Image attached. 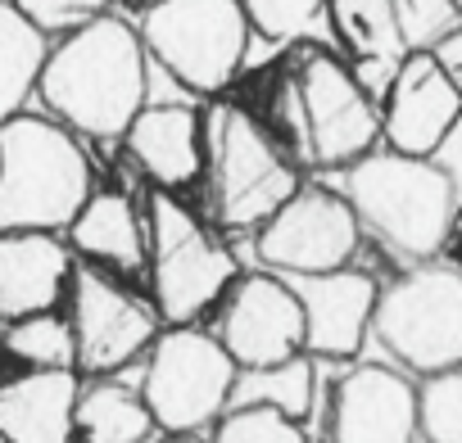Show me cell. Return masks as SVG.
Listing matches in <instances>:
<instances>
[{"label":"cell","mask_w":462,"mask_h":443,"mask_svg":"<svg viewBox=\"0 0 462 443\" xmlns=\"http://www.w3.org/2000/svg\"><path fill=\"white\" fill-rule=\"evenodd\" d=\"M5 348L28 371H78V339L69 317L60 312H32L5 326Z\"/></svg>","instance_id":"24"},{"label":"cell","mask_w":462,"mask_h":443,"mask_svg":"<svg viewBox=\"0 0 462 443\" xmlns=\"http://www.w3.org/2000/svg\"><path fill=\"white\" fill-rule=\"evenodd\" d=\"M69 245L87 263L109 267V272H136L150 258V240H145L141 217H136L132 199L118 194V190H91V199L82 203V212L69 227Z\"/></svg>","instance_id":"20"},{"label":"cell","mask_w":462,"mask_h":443,"mask_svg":"<svg viewBox=\"0 0 462 443\" xmlns=\"http://www.w3.org/2000/svg\"><path fill=\"white\" fill-rule=\"evenodd\" d=\"M208 203L222 231H259L304 185L277 136L241 104H217L204 122Z\"/></svg>","instance_id":"4"},{"label":"cell","mask_w":462,"mask_h":443,"mask_svg":"<svg viewBox=\"0 0 462 443\" xmlns=\"http://www.w3.org/2000/svg\"><path fill=\"white\" fill-rule=\"evenodd\" d=\"M222 348L241 371L245 366H273L304 353V308L286 276L254 272L241 276L222 299L217 330Z\"/></svg>","instance_id":"12"},{"label":"cell","mask_w":462,"mask_h":443,"mask_svg":"<svg viewBox=\"0 0 462 443\" xmlns=\"http://www.w3.org/2000/svg\"><path fill=\"white\" fill-rule=\"evenodd\" d=\"M376 344L408 375H439L462 362V272L448 263H417L381 285L372 312Z\"/></svg>","instance_id":"7"},{"label":"cell","mask_w":462,"mask_h":443,"mask_svg":"<svg viewBox=\"0 0 462 443\" xmlns=\"http://www.w3.org/2000/svg\"><path fill=\"white\" fill-rule=\"evenodd\" d=\"M457 185H462V109H457V118H453V127L444 131V140H439V149L430 154Z\"/></svg>","instance_id":"30"},{"label":"cell","mask_w":462,"mask_h":443,"mask_svg":"<svg viewBox=\"0 0 462 443\" xmlns=\"http://www.w3.org/2000/svg\"><path fill=\"white\" fill-rule=\"evenodd\" d=\"M327 28L349 50L358 82L381 104L394 73L412 55L408 37H403V23H399V5L394 0H327Z\"/></svg>","instance_id":"18"},{"label":"cell","mask_w":462,"mask_h":443,"mask_svg":"<svg viewBox=\"0 0 462 443\" xmlns=\"http://www.w3.org/2000/svg\"><path fill=\"white\" fill-rule=\"evenodd\" d=\"M208 443H309L304 420H291L273 407H226L213 420Z\"/></svg>","instance_id":"27"},{"label":"cell","mask_w":462,"mask_h":443,"mask_svg":"<svg viewBox=\"0 0 462 443\" xmlns=\"http://www.w3.org/2000/svg\"><path fill=\"white\" fill-rule=\"evenodd\" d=\"M363 245V222L340 190L300 185L263 227L254 231V254L277 276H318L349 267Z\"/></svg>","instance_id":"10"},{"label":"cell","mask_w":462,"mask_h":443,"mask_svg":"<svg viewBox=\"0 0 462 443\" xmlns=\"http://www.w3.org/2000/svg\"><path fill=\"white\" fill-rule=\"evenodd\" d=\"M462 109V82L430 55L412 50L381 95V140L385 149L430 158Z\"/></svg>","instance_id":"13"},{"label":"cell","mask_w":462,"mask_h":443,"mask_svg":"<svg viewBox=\"0 0 462 443\" xmlns=\"http://www.w3.org/2000/svg\"><path fill=\"white\" fill-rule=\"evenodd\" d=\"M163 443H208V438H199V434H168Z\"/></svg>","instance_id":"32"},{"label":"cell","mask_w":462,"mask_h":443,"mask_svg":"<svg viewBox=\"0 0 462 443\" xmlns=\"http://www.w3.org/2000/svg\"><path fill=\"white\" fill-rule=\"evenodd\" d=\"M69 299H73L69 326L78 339V371L96 380L132 366L159 339V312L132 290H123L114 276H105L100 267H73Z\"/></svg>","instance_id":"11"},{"label":"cell","mask_w":462,"mask_h":443,"mask_svg":"<svg viewBox=\"0 0 462 443\" xmlns=\"http://www.w3.org/2000/svg\"><path fill=\"white\" fill-rule=\"evenodd\" d=\"M145 240H150L145 263H150L154 312L168 326H195L213 303L226 299L231 285L241 281L236 254H231L172 190L150 194Z\"/></svg>","instance_id":"5"},{"label":"cell","mask_w":462,"mask_h":443,"mask_svg":"<svg viewBox=\"0 0 462 443\" xmlns=\"http://www.w3.org/2000/svg\"><path fill=\"white\" fill-rule=\"evenodd\" d=\"M430 55H435V59H439L453 77H462V23H457V28H453V32H448V37H444V41L430 50Z\"/></svg>","instance_id":"31"},{"label":"cell","mask_w":462,"mask_h":443,"mask_svg":"<svg viewBox=\"0 0 462 443\" xmlns=\"http://www.w3.org/2000/svg\"><path fill=\"white\" fill-rule=\"evenodd\" d=\"M136 32L145 55L195 95H217L236 82L254 37L241 0H154Z\"/></svg>","instance_id":"6"},{"label":"cell","mask_w":462,"mask_h":443,"mask_svg":"<svg viewBox=\"0 0 462 443\" xmlns=\"http://www.w3.org/2000/svg\"><path fill=\"white\" fill-rule=\"evenodd\" d=\"M150 91V55L132 23L100 14L51 46L37 95L78 136L118 140L127 136L132 118L145 109Z\"/></svg>","instance_id":"1"},{"label":"cell","mask_w":462,"mask_h":443,"mask_svg":"<svg viewBox=\"0 0 462 443\" xmlns=\"http://www.w3.org/2000/svg\"><path fill=\"white\" fill-rule=\"evenodd\" d=\"M123 140L154 190L177 194L204 172V118L186 104H145Z\"/></svg>","instance_id":"17"},{"label":"cell","mask_w":462,"mask_h":443,"mask_svg":"<svg viewBox=\"0 0 462 443\" xmlns=\"http://www.w3.org/2000/svg\"><path fill=\"white\" fill-rule=\"evenodd\" d=\"M291 131L313 167L340 172L381 145V104L345 59L309 50L291 77Z\"/></svg>","instance_id":"8"},{"label":"cell","mask_w":462,"mask_h":443,"mask_svg":"<svg viewBox=\"0 0 462 443\" xmlns=\"http://www.w3.org/2000/svg\"><path fill=\"white\" fill-rule=\"evenodd\" d=\"M457 181L435 163L399 149H372L358 163L340 167V194L358 212L363 231H372L385 249L430 263L457 222Z\"/></svg>","instance_id":"2"},{"label":"cell","mask_w":462,"mask_h":443,"mask_svg":"<svg viewBox=\"0 0 462 443\" xmlns=\"http://www.w3.org/2000/svg\"><path fill=\"white\" fill-rule=\"evenodd\" d=\"M241 10L250 19V32L268 46L304 41L327 23V0H241Z\"/></svg>","instance_id":"26"},{"label":"cell","mask_w":462,"mask_h":443,"mask_svg":"<svg viewBox=\"0 0 462 443\" xmlns=\"http://www.w3.org/2000/svg\"><path fill=\"white\" fill-rule=\"evenodd\" d=\"M78 371H23L0 384V434L10 443H78Z\"/></svg>","instance_id":"19"},{"label":"cell","mask_w":462,"mask_h":443,"mask_svg":"<svg viewBox=\"0 0 462 443\" xmlns=\"http://www.w3.org/2000/svg\"><path fill=\"white\" fill-rule=\"evenodd\" d=\"M14 5L51 37V32H73L109 10V0H14Z\"/></svg>","instance_id":"29"},{"label":"cell","mask_w":462,"mask_h":443,"mask_svg":"<svg viewBox=\"0 0 462 443\" xmlns=\"http://www.w3.org/2000/svg\"><path fill=\"white\" fill-rule=\"evenodd\" d=\"M46 55H51L46 32L14 0H0V122L23 113L28 95H37Z\"/></svg>","instance_id":"22"},{"label":"cell","mask_w":462,"mask_h":443,"mask_svg":"<svg viewBox=\"0 0 462 443\" xmlns=\"http://www.w3.org/2000/svg\"><path fill=\"white\" fill-rule=\"evenodd\" d=\"M0 443H10V438H5V434H0Z\"/></svg>","instance_id":"33"},{"label":"cell","mask_w":462,"mask_h":443,"mask_svg":"<svg viewBox=\"0 0 462 443\" xmlns=\"http://www.w3.org/2000/svg\"><path fill=\"white\" fill-rule=\"evenodd\" d=\"M313 398H318V375L309 353L273 366H245L236 371V389H231V407H273L291 420H309Z\"/></svg>","instance_id":"23"},{"label":"cell","mask_w":462,"mask_h":443,"mask_svg":"<svg viewBox=\"0 0 462 443\" xmlns=\"http://www.w3.org/2000/svg\"><path fill=\"white\" fill-rule=\"evenodd\" d=\"M91 190V158L64 122L37 113L0 122V231H69Z\"/></svg>","instance_id":"3"},{"label":"cell","mask_w":462,"mask_h":443,"mask_svg":"<svg viewBox=\"0 0 462 443\" xmlns=\"http://www.w3.org/2000/svg\"><path fill=\"white\" fill-rule=\"evenodd\" d=\"M394 5H399V23H403L408 50H435L462 23L457 0H394Z\"/></svg>","instance_id":"28"},{"label":"cell","mask_w":462,"mask_h":443,"mask_svg":"<svg viewBox=\"0 0 462 443\" xmlns=\"http://www.w3.org/2000/svg\"><path fill=\"white\" fill-rule=\"evenodd\" d=\"M73 281V254L51 231H0V317L55 312Z\"/></svg>","instance_id":"16"},{"label":"cell","mask_w":462,"mask_h":443,"mask_svg":"<svg viewBox=\"0 0 462 443\" xmlns=\"http://www.w3.org/2000/svg\"><path fill=\"white\" fill-rule=\"evenodd\" d=\"M331 443H421L417 384L399 366L363 362L331 389Z\"/></svg>","instance_id":"14"},{"label":"cell","mask_w":462,"mask_h":443,"mask_svg":"<svg viewBox=\"0 0 462 443\" xmlns=\"http://www.w3.org/2000/svg\"><path fill=\"white\" fill-rule=\"evenodd\" d=\"M236 371L241 366L231 362L217 335L199 326H168L150 344L136 389L163 434H199L231 407Z\"/></svg>","instance_id":"9"},{"label":"cell","mask_w":462,"mask_h":443,"mask_svg":"<svg viewBox=\"0 0 462 443\" xmlns=\"http://www.w3.org/2000/svg\"><path fill=\"white\" fill-rule=\"evenodd\" d=\"M304 308V353L345 362L372 335V312L381 299V281L363 267H336L318 276H286Z\"/></svg>","instance_id":"15"},{"label":"cell","mask_w":462,"mask_h":443,"mask_svg":"<svg viewBox=\"0 0 462 443\" xmlns=\"http://www.w3.org/2000/svg\"><path fill=\"white\" fill-rule=\"evenodd\" d=\"M421 443H462V362L417 384Z\"/></svg>","instance_id":"25"},{"label":"cell","mask_w":462,"mask_h":443,"mask_svg":"<svg viewBox=\"0 0 462 443\" xmlns=\"http://www.w3.org/2000/svg\"><path fill=\"white\" fill-rule=\"evenodd\" d=\"M159 434L141 389L100 375L78 393V443H150Z\"/></svg>","instance_id":"21"}]
</instances>
